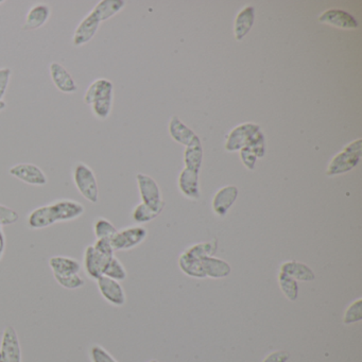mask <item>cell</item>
<instances>
[{
	"instance_id": "1",
	"label": "cell",
	"mask_w": 362,
	"mask_h": 362,
	"mask_svg": "<svg viewBox=\"0 0 362 362\" xmlns=\"http://www.w3.org/2000/svg\"><path fill=\"white\" fill-rule=\"evenodd\" d=\"M83 204L75 200H57L47 205L40 206L28 215L27 222L31 229H46L57 222L73 221L83 215Z\"/></svg>"
},
{
	"instance_id": "2",
	"label": "cell",
	"mask_w": 362,
	"mask_h": 362,
	"mask_svg": "<svg viewBox=\"0 0 362 362\" xmlns=\"http://www.w3.org/2000/svg\"><path fill=\"white\" fill-rule=\"evenodd\" d=\"M114 85L110 80L100 79L92 82L84 94L83 101L91 107L92 113L97 119L105 120L113 109Z\"/></svg>"
},
{
	"instance_id": "3",
	"label": "cell",
	"mask_w": 362,
	"mask_h": 362,
	"mask_svg": "<svg viewBox=\"0 0 362 362\" xmlns=\"http://www.w3.org/2000/svg\"><path fill=\"white\" fill-rule=\"evenodd\" d=\"M73 180L76 188L84 199L91 203H97L99 200L97 178L89 165L83 162L76 163L73 169Z\"/></svg>"
},
{
	"instance_id": "4",
	"label": "cell",
	"mask_w": 362,
	"mask_h": 362,
	"mask_svg": "<svg viewBox=\"0 0 362 362\" xmlns=\"http://www.w3.org/2000/svg\"><path fill=\"white\" fill-rule=\"evenodd\" d=\"M362 154V139L352 141L338 153L329 163L326 175L329 177L343 175L353 170L359 164Z\"/></svg>"
},
{
	"instance_id": "5",
	"label": "cell",
	"mask_w": 362,
	"mask_h": 362,
	"mask_svg": "<svg viewBox=\"0 0 362 362\" xmlns=\"http://www.w3.org/2000/svg\"><path fill=\"white\" fill-rule=\"evenodd\" d=\"M136 180H137L139 193H141V201H143L141 203L145 204L154 212L161 214L165 207V202L162 198L161 189L157 182L144 173H139Z\"/></svg>"
},
{
	"instance_id": "6",
	"label": "cell",
	"mask_w": 362,
	"mask_h": 362,
	"mask_svg": "<svg viewBox=\"0 0 362 362\" xmlns=\"http://www.w3.org/2000/svg\"><path fill=\"white\" fill-rule=\"evenodd\" d=\"M148 232L143 227H131L117 231L111 238L114 251H128L141 245L147 238Z\"/></svg>"
},
{
	"instance_id": "7",
	"label": "cell",
	"mask_w": 362,
	"mask_h": 362,
	"mask_svg": "<svg viewBox=\"0 0 362 362\" xmlns=\"http://www.w3.org/2000/svg\"><path fill=\"white\" fill-rule=\"evenodd\" d=\"M10 175L28 185L45 186L48 183V178L45 172L31 163L16 164L10 168Z\"/></svg>"
},
{
	"instance_id": "8",
	"label": "cell",
	"mask_w": 362,
	"mask_h": 362,
	"mask_svg": "<svg viewBox=\"0 0 362 362\" xmlns=\"http://www.w3.org/2000/svg\"><path fill=\"white\" fill-rule=\"evenodd\" d=\"M0 355L5 362H23L19 335L13 326L6 327L0 343Z\"/></svg>"
},
{
	"instance_id": "9",
	"label": "cell",
	"mask_w": 362,
	"mask_h": 362,
	"mask_svg": "<svg viewBox=\"0 0 362 362\" xmlns=\"http://www.w3.org/2000/svg\"><path fill=\"white\" fill-rule=\"evenodd\" d=\"M111 258L99 253L93 245L86 248L84 251L83 267L87 277L94 281L103 277V272Z\"/></svg>"
},
{
	"instance_id": "10",
	"label": "cell",
	"mask_w": 362,
	"mask_h": 362,
	"mask_svg": "<svg viewBox=\"0 0 362 362\" xmlns=\"http://www.w3.org/2000/svg\"><path fill=\"white\" fill-rule=\"evenodd\" d=\"M98 289L102 298L116 307H121L127 302L125 289L119 282L114 281L107 277H101L97 279Z\"/></svg>"
},
{
	"instance_id": "11",
	"label": "cell",
	"mask_w": 362,
	"mask_h": 362,
	"mask_svg": "<svg viewBox=\"0 0 362 362\" xmlns=\"http://www.w3.org/2000/svg\"><path fill=\"white\" fill-rule=\"evenodd\" d=\"M259 130H261V127L256 123H249L238 126L227 136L225 149L229 152L240 151L247 146L252 136Z\"/></svg>"
},
{
	"instance_id": "12",
	"label": "cell",
	"mask_w": 362,
	"mask_h": 362,
	"mask_svg": "<svg viewBox=\"0 0 362 362\" xmlns=\"http://www.w3.org/2000/svg\"><path fill=\"white\" fill-rule=\"evenodd\" d=\"M101 21L93 11L89 12L87 15L82 19L81 23L76 28L74 32L73 44L76 47L85 45L95 37L99 29Z\"/></svg>"
},
{
	"instance_id": "13",
	"label": "cell",
	"mask_w": 362,
	"mask_h": 362,
	"mask_svg": "<svg viewBox=\"0 0 362 362\" xmlns=\"http://www.w3.org/2000/svg\"><path fill=\"white\" fill-rule=\"evenodd\" d=\"M49 74L58 91L64 94H74L78 91V84L75 79L62 64L57 62L50 64Z\"/></svg>"
},
{
	"instance_id": "14",
	"label": "cell",
	"mask_w": 362,
	"mask_h": 362,
	"mask_svg": "<svg viewBox=\"0 0 362 362\" xmlns=\"http://www.w3.org/2000/svg\"><path fill=\"white\" fill-rule=\"evenodd\" d=\"M238 198V188L236 186H225L216 193L213 199V211L219 217H224L229 213Z\"/></svg>"
},
{
	"instance_id": "15",
	"label": "cell",
	"mask_w": 362,
	"mask_h": 362,
	"mask_svg": "<svg viewBox=\"0 0 362 362\" xmlns=\"http://www.w3.org/2000/svg\"><path fill=\"white\" fill-rule=\"evenodd\" d=\"M319 21L341 29H356L358 27L357 21L353 15L338 9L327 10L324 12L320 16Z\"/></svg>"
},
{
	"instance_id": "16",
	"label": "cell",
	"mask_w": 362,
	"mask_h": 362,
	"mask_svg": "<svg viewBox=\"0 0 362 362\" xmlns=\"http://www.w3.org/2000/svg\"><path fill=\"white\" fill-rule=\"evenodd\" d=\"M179 188L181 193L188 199L199 200L201 197L199 187V172L193 171L188 168L182 170L179 177Z\"/></svg>"
},
{
	"instance_id": "17",
	"label": "cell",
	"mask_w": 362,
	"mask_h": 362,
	"mask_svg": "<svg viewBox=\"0 0 362 362\" xmlns=\"http://www.w3.org/2000/svg\"><path fill=\"white\" fill-rule=\"evenodd\" d=\"M279 272L292 277L295 281L313 282L316 279V274L311 268L306 264L297 261H285L282 264Z\"/></svg>"
},
{
	"instance_id": "18",
	"label": "cell",
	"mask_w": 362,
	"mask_h": 362,
	"mask_svg": "<svg viewBox=\"0 0 362 362\" xmlns=\"http://www.w3.org/2000/svg\"><path fill=\"white\" fill-rule=\"evenodd\" d=\"M169 132L172 139L181 145L191 146L199 139L195 132L189 129L187 126L184 125L179 117L172 116L169 123Z\"/></svg>"
},
{
	"instance_id": "19",
	"label": "cell",
	"mask_w": 362,
	"mask_h": 362,
	"mask_svg": "<svg viewBox=\"0 0 362 362\" xmlns=\"http://www.w3.org/2000/svg\"><path fill=\"white\" fill-rule=\"evenodd\" d=\"M50 14H51V10H50L49 6L45 5V3L34 5L26 16L23 29L31 31V30H37L43 27L49 19Z\"/></svg>"
},
{
	"instance_id": "20",
	"label": "cell",
	"mask_w": 362,
	"mask_h": 362,
	"mask_svg": "<svg viewBox=\"0 0 362 362\" xmlns=\"http://www.w3.org/2000/svg\"><path fill=\"white\" fill-rule=\"evenodd\" d=\"M202 267L206 277L209 279H224L229 277L232 272L231 265L221 258L206 257L202 259Z\"/></svg>"
},
{
	"instance_id": "21",
	"label": "cell",
	"mask_w": 362,
	"mask_h": 362,
	"mask_svg": "<svg viewBox=\"0 0 362 362\" xmlns=\"http://www.w3.org/2000/svg\"><path fill=\"white\" fill-rule=\"evenodd\" d=\"M49 267L55 275H71L81 271V264L68 256H53L49 259Z\"/></svg>"
},
{
	"instance_id": "22",
	"label": "cell",
	"mask_w": 362,
	"mask_h": 362,
	"mask_svg": "<svg viewBox=\"0 0 362 362\" xmlns=\"http://www.w3.org/2000/svg\"><path fill=\"white\" fill-rule=\"evenodd\" d=\"M255 19V10L252 6H248L238 13L234 26V33L238 41L243 40L253 27Z\"/></svg>"
},
{
	"instance_id": "23",
	"label": "cell",
	"mask_w": 362,
	"mask_h": 362,
	"mask_svg": "<svg viewBox=\"0 0 362 362\" xmlns=\"http://www.w3.org/2000/svg\"><path fill=\"white\" fill-rule=\"evenodd\" d=\"M179 267L187 277H193V279H206L203 267H202V259L188 255L185 252L182 253L179 257Z\"/></svg>"
},
{
	"instance_id": "24",
	"label": "cell",
	"mask_w": 362,
	"mask_h": 362,
	"mask_svg": "<svg viewBox=\"0 0 362 362\" xmlns=\"http://www.w3.org/2000/svg\"><path fill=\"white\" fill-rule=\"evenodd\" d=\"M123 0H101L92 11L97 15L100 21H107L125 8Z\"/></svg>"
},
{
	"instance_id": "25",
	"label": "cell",
	"mask_w": 362,
	"mask_h": 362,
	"mask_svg": "<svg viewBox=\"0 0 362 362\" xmlns=\"http://www.w3.org/2000/svg\"><path fill=\"white\" fill-rule=\"evenodd\" d=\"M184 162H185L186 168L193 170V171L199 172L201 169L202 162H203V148H202L201 141L198 139L191 146L186 147L185 153H184Z\"/></svg>"
},
{
	"instance_id": "26",
	"label": "cell",
	"mask_w": 362,
	"mask_h": 362,
	"mask_svg": "<svg viewBox=\"0 0 362 362\" xmlns=\"http://www.w3.org/2000/svg\"><path fill=\"white\" fill-rule=\"evenodd\" d=\"M277 281H279V286L282 292H283V295L289 301H297L298 297H299V284H298V282L292 277H288L286 274L282 273V272L279 273Z\"/></svg>"
},
{
	"instance_id": "27",
	"label": "cell",
	"mask_w": 362,
	"mask_h": 362,
	"mask_svg": "<svg viewBox=\"0 0 362 362\" xmlns=\"http://www.w3.org/2000/svg\"><path fill=\"white\" fill-rule=\"evenodd\" d=\"M103 277H109V279H114L116 282H123L127 279L128 272L126 270L125 266L118 259L117 257H112L110 259L109 264L105 267V272H103Z\"/></svg>"
},
{
	"instance_id": "28",
	"label": "cell",
	"mask_w": 362,
	"mask_h": 362,
	"mask_svg": "<svg viewBox=\"0 0 362 362\" xmlns=\"http://www.w3.org/2000/svg\"><path fill=\"white\" fill-rule=\"evenodd\" d=\"M218 243L216 240H212L209 243H197L193 247L188 248L185 253L198 259H203L206 257H213L217 252Z\"/></svg>"
},
{
	"instance_id": "29",
	"label": "cell",
	"mask_w": 362,
	"mask_h": 362,
	"mask_svg": "<svg viewBox=\"0 0 362 362\" xmlns=\"http://www.w3.org/2000/svg\"><path fill=\"white\" fill-rule=\"evenodd\" d=\"M116 233L117 230L114 224L105 218H98L94 222V234L97 239H111Z\"/></svg>"
},
{
	"instance_id": "30",
	"label": "cell",
	"mask_w": 362,
	"mask_h": 362,
	"mask_svg": "<svg viewBox=\"0 0 362 362\" xmlns=\"http://www.w3.org/2000/svg\"><path fill=\"white\" fill-rule=\"evenodd\" d=\"M53 277L61 287L67 290L80 289L85 285V281L80 274H71V275H55V274H53Z\"/></svg>"
},
{
	"instance_id": "31",
	"label": "cell",
	"mask_w": 362,
	"mask_h": 362,
	"mask_svg": "<svg viewBox=\"0 0 362 362\" xmlns=\"http://www.w3.org/2000/svg\"><path fill=\"white\" fill-rule=\"evenodd\" d=\"M159 215V213L154 212L153 209H150L144 203L136 206L133 213H132L134 221L137 222V223H147V222L155 219Z\"/></svg>"
},
{
	"instance_id": "32",
	"label": "cell",
	"mask_w": 362,
	"mask_h": 362,
	"mask_svg": "<svg viewBox=\"0 0 362 362\" xmlns=\"http://www.w3.org/2000/svg\"><path fill=\"white\" fill-rule=\"evenodd\" d=\"M362 320V300L358 299L351 304L345 310L343 316V323L350 324L357 323Z\"/></svg>"
},
{
	"instance_id": "33",
	"label": "cell",
	"mask_w": 362,
	"mask_h": 362,
	"mask_svg": "<svg viewBox=\"0 0 362 362\" xmlns=\"http://www.w3.org/2000/svg\"><path fill=\"white\" fill-rule=\"evenodd\" d=\"M245 147H249L254 153L256 154L257 159H261L265 157L266 153V143H265V135H264L261 130L256 132L251 139H250L249 143L247 144Z\"/></svg>"
},
{
	"instance_id": "34",
	"label": "cell",
	"mask_w": 362,
	"mask_h": 362,
	"mask_svg": "<svg viewBox=\"0 0 362 362\" xmlns=\"http://www.w3.org/2000/svg\"><path fill=\"white\" fill-rule=\"evenodd\" d=\"M89 357H91L92 362H118L107 350L98 344H95L91 347Z\"/></svg>"
},
{
	"instance_id": "35",
	"label": "cell",
	"mask_w": 362,
	"mask_h": 362,
	"mask_svg": "<svg viewBox=\"0 0 362 362\" xmlns=\"http://www.w3.org/2000/svg\"><path fill=\"white\" fill-rule=\"evenodd\" d=\"M19 214L16 213L14 209L0 204V223H1L3 227L16 223V222L19 221Z\"/></svg>"
},
{
	"instance_id": "36",
	"label": "cell",
	"mask_w": 362,
	"mask_h": 362,
	"mask_svg": "<svg viewBox=\"0 0 362 362\" xmlns=\"http://www.w3.org/2000/svg\"><path fill=\"white\" fill-rule=\"evenodd\" d=\"M240 159L243 161V165L249 170H253L255 168L257 157L256 154L250 149L249 147H243L240 150Z\"/></svg>"
},
{
	"instance_id": "37",
	"label": "cell",
	"mask_w": 362,
	"mask_h": 362,
	"mask_svg": "<svg viewBox=\"0 0 362 362\" xmlns=\"http://www.w3.org/2000/svg\"><path fill=\"white\" fill-rule=\"evenodd\" d=\"M12 71L10 68H0V101H3L11 80Z\"/></svg>"
},
{
	"instance_id": "38",
	"label": "cell",
	"mask_w": 362,
	"mask_h": 362,
	"mask_svg": "<svg viewBox=\"0 0 362 362\" xmlns=\"http://www.w3.org/2000/svg\"><path fill=\"white\" fill-rule=\"evenodd\" d=\"M94 248L97 250L99 253L107 256V257H113L115 251L112 247L111 239H97L94 243Z\"/></svg>"
},
{
	"instance_id": "39",
	"label": "cell",
	"mask_w": 362,
	"mask_h": 362,
	"mask_svg": "<svg viewBox=\"0 0 362 362\" xmlns=\"http://www.w3.org/2000/svg\"><path fill=\"white\" fill-rule=\"evenodd\" d=\"M289 359V353L286 351H275L266 356L263 362H287Z\"/></svg>"
},
{
	"instance_id": "40",
	"label": "cell",
	"mask_w": 362,
	"mask_h": 362,
	"mask_svg": "<svg viewBox=\"0 0 362 362\" xmlns=\"http://www.w3.org/2000/svg\"><path fill=\"white\" fill-rule=\"evenodd\" d=\"M3 227V225L0 223V261L3 259L6 251V236Z\"/></svg>"
},
{
	"instance_id": "41",
	"label": "cell",
	"mask_w": 362,
	"mask_h": 362,
	"mask_svg": "<svg viewBox=\"0 0 362 362\" xmlns=\"http://www.w3.org/2000/svg\"><path fill=\"white\" fill-rule=\"evenodd\" d=\"M7 107V103L5 101H0V112L3 111V110Z\"/></svg>"
},
{
	"instance_id": "42",
	"label": "cell",
	"mask_w": 362,
	"mask_h": 362,
	"mask_svg": "<svg viewBox=\"0 0 362 362\" xmlns=\"http://www.w3.org/2000/svg\"><path fill=\"white\" fill-rule=\"evenodd\" d=\"M0 362H5L3 361V357H1V355H0Z\"/></svg>"
},
{
	"instance_id": "43",
	"label": "cell",
	"mask_w": 362,
	"mask_h": 362,
	"mask_svg": "<svg viewBox=\"0 0 362 362\" xmlns=\"http://www.w3.org/2000/svg\"><path fill=\"white\" fill-rule=\"evenodd\" d=\"M148 362H159V361H157V360H151V361H148Z\"/></svg>"
},
{
	"instance_id": "44",
	"label": "cell",
	"mask_w": 362,
	"mask_h": 362,
	"mask_svg": "<svg viewBox=\"0 0 362 362\" xmlns=\"http://www.w3.org/2000/svg\"><path fill=\"white\" fill-rule=\"evenodd\" d=\"M1 3H3V0H0V5H1Z\"/></svg>"
}]
</instances>
